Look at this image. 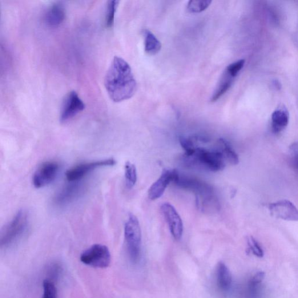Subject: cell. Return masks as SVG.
<instances>
[{
    "mask_svg": "<svg viewBox=\"0 0 298 298\" xmlns=\"http://www.w3.org/2000/svg\"><path fill=\"white\" fill-rule=\"evenodd\" d=\"M248 244L249 249L251 252L257 257H262L264 255V252L262 248L254 237L252 236L249 237L248 239Z\"/></svg>",
    "mask_w": 298,
    "mask_h": 298,
    "instance_id": "4316f807",
    "label": "cell"
},
{
    "mask_svg": "<svg viewBox=\"0 0 298 298\" xmlns=\"http://www.w3.org/2000/svg\"><path fill=\"white\" fill-rule=\"evenodd\" d=\"M212 3L211 1H192L189 2L187 10L191 13H199L207 9Z\"/></svg>",
    "mask_w": 298,
    "mask_h": 298,
    "instance_id": "603a6c76",
    "label": "cell"
},
{
    "mask_svg": "<svg viewBox=\"0 0 298 298\" xmlns=\"http://www.w3.org/2000/svg\"><path fill=\"white\" fill-rule=\"evenodd\" d=\"M47 271L48 276L47 279L54 281L55 280H57L59 279L60 276H61L63 272V268L62 265L58 263L55 262L51 263L49 265V267H48Z\"/></svg>",
    "mask_w": 298,
    "mask_h": 298,
    "instance_id": "484cf974",
    "label": "cell"
},
{
    "mask_svg": "<svg viewBox=\"0 0 298 298\" xmlns=\"http://www.w3.org/2000/svg\"><path fill=\"white\" fill-rule=\"evenodd\" d=\"M292 162L294 167L298 170V155L296 156H291Z\"/></svg>",
    "mask_w": 298,
    "mask_h": 298,
    "instance_id": "83f0119b",
    "label": "cell"
},
{
    "mask_svg": "<svg viewBox=\"0 0 298 298\" xmlns=\"http://www.w3.org/2000/svg\"><path fill=\"white\" fill-rule=\"evenodd\" d=\"M174 183L181 188L195 193L197 207L207 214L219 212L220 204L214 189L202 180L183 176L178 173Z\"/></svg>",
    "mask_w": 298,
    "mask_h": 298,
    "instance_id": "7a4b0ae2",
    "label": "cell"
},
{
    "mask_svg": "<svg viewBox=\"0 0 298 298\" xmlns=\"http://www.w3.org/2000/svg\"><path fill=\"white\" fill-rule=\"evenodd\" d=\"M42 298H57V289L55 282L46 279L43 283Z\"/></svg>",
    "mask_w": 298,
    "mask_h": 298,
    "instance_id": "7402d4cb",
    "label": "cell"
},
{
    "mask_svg": "<svg viewBox=\"0 0 298 298\" xmlns=\"http://www.w3.org/2000/svg\"><path fill=\"white\" fill-rule=\"evenodd\" d=\"M80 260L88 266L105 269L110 264L111 253L106 246L95 244L82 252Z\"/></svg>",
    "mask_w": 298,
    "mask_h": 298,
    "instance_id": "8992f818",
    "label": "cell"
},
{
    "mask_svg": "<svg viewBox=\"0 0 298 298\" xmlns=\"http://www.w3.org/2000/svg\"><path fill=\"white\" fill-rule=\"evenodd\" d=\"M233 79L231 76H229L224 72L222 76V78L220 80V82L217 86L216 90L213 94L211 102H215L220 99L225 94H226L227 91L232 86Z\"/></svg>",
    "mask_w": 298,
    "mask_h": 298,
    "instance_id": "ac0fdd59",
    "label": "cell"
},
{
    "mask_svg": "<svg viewBox=\"0 0 298 298\" xmlns=\"http://www.w3.org/2000/svg\"><path fill=\"white\" fill-rule=\"evenodd\" d=\"M115 164L116 161L111 158L80 164L67 171L66 173V178L70 183L76 182V181H79L82 179L84 176L97 168L113 166Z\"/></svg>",
    "mask_w": 298,
    "mask_h": 298,
    "instance_id": "52a82bcc",
    "label": "cell"
},
{
    "mask_svg": "<svg viewBox=\"0 0 298 298\" xmlns=\"http://www.w3.org/2000/svg\"><path fill=\"white\" fill-rule=\"evenodd\" d=\"M217 284L219 288L224 291L230 288L232 284V276L229 270L223 262H220L217 267Z\"/></svg>",
    "mask_w": 298,
    "mask_h": 298,
    "instance_id": "2e32d148",
    "label": "cell"
},
{
    "mask_svg": "<svg viewBox=\"0 0 298 298\" xmlns=\"http://www.w3.org/2000/svg\"><path fill=\"white\" fill-rule=\"evenodd\" d=\"M66 15V8L63 3L55 2L48 7L44 13L43 21L48 26L56 27L64 22Z\"/></svg>",
    "mask_w": 298,
    "mask_h": 298,
    "instance_id": "5bb4252c",
    "label": "cell"
},
{
    "mask_svg": "<svg viewBox=\"0 0 298 298\" xmlns=\"http://www.w3.org/2000/svg\"><path fill=\"white\" fill-rule=\"evenodd\" d=\"M85 108L83 100L77 93L71 91L64 98L60 111V122L65 123L74 118Z\"/></svg>",
    "mask_w": 298,
    "mask_h": 298,
    "instance_id": "ba28073f",
    "label": "cell"
},
{
    "mask_svg": "<svg viewBox=\"0 0 298 298\" xmlns=\"http://www.w3.org/2000/svg\"><path fill=\"white\" fill-rule=\"evenodd\" d=\"M180 142L185 152V157H190L195 154L196 147L192 139L181 137Z\"/></svg>",
    "mask_w": 298,
    "mask_h": 298,
    "instance_id": "d4e9b609",
    "label": "cell"
},
{
    "mask_svg": "<svg viewBox=\"0 0 298 298\" xmlns=\"http://www.w3.org/2000/svg\"><path fill=\"white\" fill-rule=\"evenodd\" d=\"M178 173L179 172L176 170H170L164 169L159 178L149 188L148 191L149 199L155 200L162 197L168 185L171 183H174Z\"/></svg>",
    "mask_w": 298,
    "mask_h": 298,
    "instance_id": "7c38bea8",
    "label": "cell"
},
{
    "mask_svg": "<svg viewBox=\"0 0 298 298\" xmlns=\"http://www.w3.org/2000/svg\"><path fill=\"white\" fill-rule=\"evenodd\" d=\"M104 86L112 101L130 99L137 90V83L131 67L126 60L115 57L104 78Z\"/></svg>",
    "mask_w": 298,
    "mask_h": 298,
    "instance_id": "6da1fadb",
    "label": "cell"
},
{
    "mask_svg": "<svg viewBox=\"0 0 298 298\" xmlns=\"http://www.w3.org/2000/svg\"><path fill=\"white\" fill-rule=\"evenodd\" d=\"M218 143L219 149L222 153L225 161H227L228 162L232 165L239 164V156L230 146V144L223 139H220Z\"/></svg>",
    "mask_w": 298,
    "mask_h": 298,
    "instance_id": "d6986e66",
    "label": "cell"
},
{
    "mask_svg": "<svg viewBox=\"0 0 298 298\" xmlns=\"http://www.w3.org/2000/svg\"><path fill=\"white\" fill-rule=\"evenodd\" d=\"M125 178L128 189L135 186L137 181L136 168L134 164L130 162H127L125 165Z\"/></svg>",
    "mask_w": 298,
    "mask_h": 298,
    "instance_id": "ffe728a7",
    "label": "cell"
},
{
    "mask_svg": "<svg viewBox=\"0 0 298 298\" xmlns=\"http://www.w3.org/2000/svg\"><path fill=\"white\" fill-rule=\"evenodd\" d=\"M83 184L80 181L72 182L59 191L55 195L54 202L58 206H64L74 201L82 193Z\"/></svg>",
    "mask_w": 298,
    "mask_h": 298,
    "instance_id": "4fadbf2b",
    "label": "cell"
},
{
    "mask_svg": "<svg viewBox=\"0 0 298 298\" xmlns=\"http://www.w3.org/2000/svg\"><path fill=\"white\" fill-rule=\"evenodd\" d=\"M59 164L55 162H47L40 166L34 173L32 182L36 188L49 185L56 178L59 171Z\"/></svg>",
    "mask_w": 298,
    "mask_h": 298,
    "instance_id": "9c48e42d",
    "label": "cell"
},
{
    "mask_svg": "<svg viewBox=\"0 0 298 298\" xmlns=\"http://www.w3.org/2000/svg\"><path fill=\"white\" fill-rule=\"evenodd\" d=\"M28 225V216L23 210L19 211L2 232L0 246L7 248L13 245L22 236Z\"/></svg>",
    "mask_w": 298,
    "mask_h": 298,
    "instance_id": "277c9868",
    "label": "cell"
},
{
    "mask_svg": "<svg viewBox=\"0 0 298 298\" xmlns=\"http://www.w3.org/2000/svg\"><path fill=\"white\" fill-rule=\"evenodd\" d=\"M161 210L167 221L172 236L176 241L180 240L183 236L184 227L183 221L178 212L169 203H163L161 206Z\"/></svg>",
    "mask_w": 298,
    "mask_h": 298,
    "instance_id": "30bf717a",
    "label": "cell"
},
{
    "mask_svg": "<svg viewBox=\"0 0 298 298\" xmlns=\"http://www.w3.org/2000/svg\"><path fill=\"white\" fill-rule=\"evenodd\" d=\"M144 49L149 55H156L162 49V44L151 31L145 29L143 31Z\"/></svg>",
    "mask_w": 298,
    "mask_h": 298,
    "instance_id": "e0dca14e",
    "label": "cell"
},
{
    "mask_svg": "<svg viewBox=\"0 0 298 298\" xmlns=\"http://www.w3.org/2000/svg\"><path fill=\"white\" fill-rule=\"evenodd\" d=\"M245 64V59H241L237 60L236 62L229 64L225 72L229 76H231L233 78H235L237 74L240 73L241 70L244 68Z\"/></svg>",
    "mask_w": 298,
    "mask_h": 298,
    "instance_id": "cb8c5ba5",
    "label": "cell"
},
{
    "mask_svg": "<svg viewBox=\"0 0 298 298\" xmlns=\"http://www.w3.org/2000/svg\"><path fill=\"white\" fill-rule=\"evenodd\" d=\"M189 165L198 166L206 170L217 172L223 170L225 167L224 157L219 150H207L201 147H196L195 154L190 157H185Z\"/></svg>",
    "mask_w": 298,
    "mask_h": 298,
    "instance_id": "3957f363",
    "label": "cell"
},
{
    "mask_svg": "<svg viewBox=\"0 0 298 298\" xmlns=\"http://www.w3.org/2000/svg\"><path fill=\"white\" fill-rule=\"evenodd\" d=\"M116 0H110L107 2L106 12V25L111 28L114 25L115 15L119 4Z\"/></svg>",
    "mask_w": 298,
    "mask_h": 298,
    "instance_id": "44dd1931",
    "label": "cell"
},
{
    "mask_svg": "<svg viewBox=\"0 0 298 298\" xmlns=\"http://www.w3.org/2000/svg\"><path fill=\"white\" fill-rule=\"evenodd\" d=\"M124 235L129 256L132 262L135 263L140 257L142 233L138 219L133 214L129 215L125 224Z\"/></svg>",
    "mask_w": 298,
    "mask_h": 298,
    "instance_id": "5b68a950",
    "label": "cell"
},
{
    "mask_svg": "<svg viewBox=\"0 0 298 298\" xmlns=\"http://www.w3.org/2000/svg\"><path fill=\"white\" fill-rule=\"evenodd\" d=\"M270 212L274 217L285 221H297L298 209L288 200H282L269 204Z\"/></svg>",
    "mask_w": 298,
    "mask_h": 298,
    "instance_id": "8fae6325",
    "label": "cell"
},
{
    "mask_svg": "<svg viewBox=\"0 0 298 298\" xmlns=\"http://www.w3.org/2000/svg\"><path fill=\"white\" fill-rule=\"evenodd\" d=\"M289 114L287 108L280 107L273 112L271 118L272 131L275 134L284 131L289 123Z\"/></svg>",
    "mask_w": 298,
    "mask_h": 298,
    "instance_id": "9a60e30c",
    "label": "cell"
}]
</instances>
